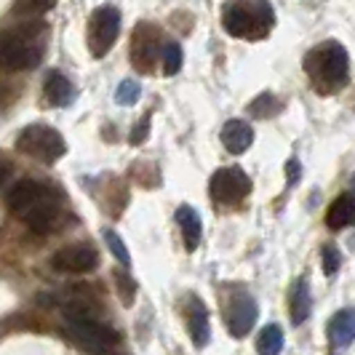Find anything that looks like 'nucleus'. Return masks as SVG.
I'll return each instance as SVG.
<instances>
[{
	"mask_svg": "<svg viewBox=\"0 0 355 355\" xmlns=\"http://www.w3.org/2000/svg\"><path fill=\"white\" fill-rule=\"evenodd\" d=\"M46 99L53 107H67L72 102V83L59 70L46 78Z\"/></svg>",
	"mask_w": 355,
	"mask_h": 355,
	"instance_id": "18",
	"label": "nucleus"
},
{
	"mask_svg": "<svg viewBox=\"0 0 355 355\" xmlns=\"http://www.w3.org/2000/svg\"><path fill=\"white\" fill-rule=\"evenodd\" d=\"M355 222V193H342L326 211V227L329 230H345Z\"/></svg>",
	"mask_w": 355,
	"mask_h": 355,
	"instance_id": "14",
	"label": "nucleus"
},
{
	"mask_svg": "<svg viewBox=\"0 0 355 355\" xmlns=\"http://www.w3.org/2000/svg\"><path fill=\"white\" fill-rule=\"evenodd\" d=\"M284 350V329L278 323H270L262 329V334L257 339V353L259 355H281Z\"/></svg>",
	"mask_w": 355,
	"mask_h": 355,
	"instance_id": "19",
	"label": "nucleus"
},
{
	"mask_svg": "<svg viewBox=\"0 0 355 355\" xmlns=\"http://www.w3.org/2000/svg\"><path fill=\"white\" fill-rule=\"evenodd\" d=\"M142 96V89H139V83L137 80H123L121 86H118V91H115V102L118 105H137V99Z\"/></svg>",
	"mask_w": 355,
	"mask_h": 355,
	"instance_id": "23",
	"label": "nucleus"
},
{
	"mask_svg": "<svg viewBox=\"0 0 355 355\" xmlns=\"http://www.w3.org/2000/svg\"><path fill=\"white\" fill-rule=\"evenodd\" d=\"M121 35V11L115 6H102L91 14V33H89V49L91 56L102 59L115 46Z\"/></svg>",
	"mask_w": 355,
	"mask_h": 355,
	"instance_id": "5",
	"label": "nucleus"
},
{
	"mask_svg": "<svg viewBox=\"0 0 355 355\" xmlns=\"http://www.w3.org/2000/svg\"><path fill=\"white\" fill-rule=\"evenodd\" d=\"M67 334L78 347H83L91 355H110V350H115V345H118L115 329H110L107 323L91 318V315L67 318Z\"/></svg>",
	"mask_w": 355,
	"mask_h": 355,
	"instance_id": "3",
	"label": "nucleus"
},
{
	"mask_svg": "<svg viewBox=\"0 0 355 355\" xmlns=\"http://www.w3.org/2000/svg\"><path fill=\"white\" fill-rule=\"evenodd\" d=\"M259 318V307H257V300L246 294V291H235L227 302V310H225V323L230 329V334L235 339H243L254 329V323Z\"/></svg>",
	"mask_w": 355,
	"mask_h": 355,
	"instance_id": "8",
	"label": "nucleus"
},
{
	"mask_svg": "<svg viewBox=\"0 0 355 355\" xmlns=\"http://www.w3.org/2000/svg\"><path fill=\"white\" fill-rule=\"evenodd\" d=\"M51 267L59 272H70V275L94 272L99 267V254L91 246H67V249H59L53 254Z\"/></svg>",
	"mask_w": 355,
	"mask_h": 355,
	"instance_id": "9",
	"label": "nucleus"
},
{
	"mask_svg": "<svg viewBox=\"0 0 355 355\" xmlns=\"http://www.w3.org/2000/svg\"><path fill=\"white\" fill-rule=\"evenodd\" d=\"M147 137H150V115H144L142 121L134 125V131H131L128 142H131V144H142Z\"/></svg>",
	"mask_w": 355,
	"mask_h": 355,
	"instance_id": "27",
	"label": "nucleus"
},
{
	"mask_svg": "<svg viewBox=\"0 0 355 355\" xmlns=\"http://www.w3.org/2000/svg\"><path fill=\"white\" fill-rule=\"evenodd\" d=\"M307 72L315 75L323 86L329 89H342L347 83V72H350V59L347 51L339 43H326L315 53L307 56Z\"/></svg>",
	"mask_w": 355,
	"mask_h": 355,
	"instance_id": "2",
	"label": "nucleus"
},
{
	"mask_svg": "<svg viewBox=\"0 0 355 355\" xmlns=\"http://www.w3.org/2000/svg\"><path fill=\"white\" fill-rule=\"evenodd\" d=\"M102 238H105L107 249L112 251V257L118 259V265L123 267V270H128V267H131V254H128V249H125L123 238H121L115 230H110V227L102 232Z\"/></svg>",
	"mask_w": 355,
	"mask_h": 355,
	"instance_id": "20",
	"label": "nucleus"
},
{
	"mask_svg": "<svg viewBox=\"0 0 355 355\" xmlns=\"http://www.w3.org/2000/svg\"><path fill=\"white\" fill-rule=\"evenodd\" d=\"M56 0H17L19 14H46L49 8H53Z\"/></svg>",
	"mask_w": 355,
	"mask_h": 355,
	"instance_id": "25",
	"label": "nucleus"
},
{
	"mask_svg": "<svg viewBox=\"0 0 355 355\" xmlns=\"http://www.w3.org/2000/svg\"><path fill=\"white\" fill-rule=\"evenodd\" d=\"M43 200H51V190L43 187L35 179H19L17 184L8 190V198H6L8 209L19 214V216H24L30 209H35L37 203H43Z\"/></svg>",
	"mask_w": 355,
	"mask_h": 355,
	"instance_id": "10",
	"label": "nucleus"
},
{
	"mask_svg": "<svg viewBox=\"0 0 355 355\" xmlns=\"http://www.w3.org/2000/svg\"><path fill=\"white\" fill-rule=\"evenodd\" d=\"M222 24L235 37H262L272 27V8L267 0H238L225 8Z\"/></svg>",
	"mask_w": 355,
	"mask_h": 355,
	"instance_id": "1",
	"label": "nucleus"
},
{
	"mask_svg": "<svg viewBox=\"0 0 355 355\" xmlns=\"http://www.w3.org/2000/svg\"><path fill=\"white\" fill-rule=\"evenodd\" d=\"M251 142H254V128L246 121H227L222 125V144L227 153L241 155L249 150Z\"/></svg>",
	"mask_w": 355,
	"mask_h": 355,
	"instance_id": "12",
	"label": "nucleus"
},
{
	"mask_svg": "<svg viewBox=\"0 0 355 355\" xmlns=\"http://www.w3.org/2000/svg\"><path fill=\"white\" fill-rule=\"evenodd\" d=\"M329 337L337 347H347L355 339V307L339 310L334 318L329 320Z\"/></svg>",
	"mask_w": 355,
	"mask_h": 355,
	"instance_id": "17",
	"label": "nucleus"
},
{
	"mask_svg": "<svg viewBox=\"0 0 355 355\" xmlns=\"http://www.w3.org/2000/svg\"><path fill=\"white\" fill-rule=\"evenodd\" d=\"M56 216H59L56 203L53 200H43V203H37L35 209H30L21 219H24V225L35 235H49L53 230V225H56Z\"/></svg>",
	"mask_w": 355,
	"mask_h": 355,
	"instance_id": "16",
	"label": "nucleus"
},
{
	"mask_svg": "<svg viewBox=\"0 0 355 355\" xmlns=\"http://www.w3.org/2000/svg\"><path fill=\"white\" fill-rule=\"evenodd\" d=\"M182 67V49L179 43H166L163 46V72L166 75H177Z\"/></svg>",
	"mask_w": 355,
	"mask_h": 355,
	"instance_id": "22",
	"label": "nucleus"
},
{
	"mask_svg": "<svg viewBox=\"0 0 355 355\" xmlns=\"http://www.w3.org/2000/svg\"><path fill=\"white\" fill-rule=\"evenodd\" d=\"M115 284L121 288V294H123V304H131L134 302V294H137V284L128 278V272H118L115 275Z\"/></svg>",
	"mask_w": 355,
	"mask_h": 355,
	"instance_id": "26",
	"label": "nucleus"
},
{
	"mask_svg": "<svg viewBox=\"0 0 355 355\" xmlns=\"http://www.w3.org/2000/svg\"><path fill=\"white\" fill-rule=\"evenodd\" d=\"M187 329L196 347H206L211 339V326H209V310L198 297H190V307H187Z\"/></svg>",
	"mask_w": 355,
	"mask_h": 355,
	"instance_id": "11",
	"label": "nucleus"
},
{
	"mask_svg": "<svg viewBox=\"0 0 355 355\" xmlns=\"http://www.w3.org/2000/svg\"><path fill=\"white\" fill-rule=\"evenodd\" d=\"M320 262H323V272H326V275H334L339 270V262H342L337 246H323V249H320Z\"/></svg>",
	"mask_w": 355,
	"mask_h": 355,
	"instance_id": "24",
	"label": "nucleus"
},
{
	"mask_svg": "<svg viewBox=\"0 0 355 355\" xmlns=\"http://www.w3.org/2000/svg\"><path fill=\"white\" fill-rule=\"evenodd\" d=\"M43 59V49L30 35L0 37V70H30Z\"/></svg>",
	"mask_w": 355,
	"mask_h": 355,
	"instance_id": "6",
	"label": "nucleus"
},
{
	"mask_svg": "<svg viewBox=\"0 0 355 355\" xmlns=\"http://www.w3.org/2000/svg\"><path fill=\"white\" fill-rule=\"evenodd\" d=\"M17 150L30 155V158H37L40 163H56L67 153V144L62 139V134L51 128V125H27L17 139Z\"/></svg>",
	"mask_w": 355,
	"mask_h": 355,
	"instance_id": "4",
	"label": "nucleus"
},
{
	"mask_svg": "<svg viewBox=\"0 0 355 355\" xmlns=\"http://www.w3.org/2000/svg\"><path fill=\"white\" fill-rule=\"evenodd\" d=\"M177 222L182 238H184V249L196 251L200 246V238H203V225H200V214L193 206H179Z\"/></svg>",
	"mask_w": 355,
	"mask_h": 355,
	"instance_id": "15",
	"label": "nucleus"
},
{
	"mask_svg": "<svg viewBox=\"0 0 355 355\" xmlns=\"http://www.w3.org/2000/svg\"><path fill=\"white\" fill-rule=\"evenodd\" d=\"M313 310V300H310V286L304 278H297L291 291H288V318L291 326H302L307 315Z\"/></svg>",
	"mask_w": 355,
	"mask_h": 355,
	"instance_id": "13",
	"label": "nucleus"
},
{
	"mask_svg": "<svg viewBox=\"0 0 355 355\" xmlns=\"http://www.w3.org/2000/svg\"><path fill=\"white\" fill-rule=\"evenodd\" d=\"M209 193L216 203H238L251 193V179L243 168L230 166V168H219L211 177Z\"/></svg>",
	"mask_w": 355,
	"mask_h": 355,
	"instance_id": "7",
	"label": "nucleus"
},
{
	"mask_svg": "<svg viewBox=\"0 0 355 355\" xmlns=\"http://www.w3.org/2000/svg\"><path fill=\"white\" fill-rule=\"evenodd\" d=\"M286 177H288V184H297L300 177H302V166H300V160L291 158L286 163Z\"/></svg>",
	"mask_w": 355,
	"mask_h": 355,
	"instance_id": "28",
	"label": "nucleus"
},
{
	"mask_svg": "<svg viewBox=\"0 0 355 355\" xmlns=\"http://www.w3.org/2000/svg\"><path fill=\"white\" fill-rule=\"evenodd\" d=\"M6 177H8V168H3V166H0V182H3Z\"/></svg>",
	"mask_w": 355,
	"mask_h": 355,
	"instance_id": "29",
	"label": "nucleus"
},
{
	"mask_svg": "<svg viewBox=\"0 0 355 355\" xmlns=\"http://www.w3.org/2000/svg\"><path fill=\"white\" fill-rule=\"evenodd\" d=\"M278 110H281V102H278L272 94H259L249 105V112L254 118H270V115H275Z\"/></svg>",
	"mask_w": 355,
	"mask_h": 355,
	"instance_id": "21",
	"label": "nucleus"
}]
</instances>
